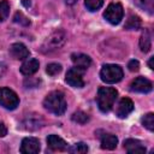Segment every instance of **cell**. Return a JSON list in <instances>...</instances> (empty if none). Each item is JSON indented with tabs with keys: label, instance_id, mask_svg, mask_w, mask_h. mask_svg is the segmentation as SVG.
Wrapping results in <instances>:
<instances>
[{
	"label": "cell",
	"instance_id": "cell-24",
	"mask_svg": "<svg viewBox=\"0 0 154 154\" xmlns=\"http://www.w3.org/2000/svg\"><path fill=\"white\" fill-rule=\"evenodd\" d=\"M84 4H85V7L93 12V11H97L103 5V0H85Z\"/></svg>",
	"mask_w": 154,
	"mask_h": 154
},
{
	"label": "cell",
	"instance_id": "cell-11",
	"mask_svg": "<svg viewBox=\"0 0 154 154\" xmlns=\"http://www.w3.org/2000/svg\"><path fill=\"white\" fill-rule=\"evenodd\" d=\"M47 144L48 147L54 152H64L67 150V143L57 135H49L47 137Z\"/></svg>",
	"mask_w": 154,
	"mask_h": 154
},
{
	"label": "cell",
	"instance_id": "cell-25",
	"mask_svg": "<svg viewBox=\"0 0 154 154\" xmlns=\"http://www.w3.org/2000/svg\"><path fill=\"white\" fill-rule=\"evenodd\" d=\"M61 71V65L60 64H57V63H51L47 65V69H46V72L49 75V76H55L58 75L59 72Z\"/></svg>",
	"mask_w": 154,
	"mask_h": 154
},
{
	"label": "cell",
	"instance_id": "cell-14",
	"mask_svg": "<svg viewBox=\"0 0 154 154\" xmlns=\"http://www.w3.org/2000/svg\"><path fill=\"white\" fill-rule=\"evenodd\" d=\"M71 59H72V63L75 64V67L79 70H85L91 64V59L83 53H75L71 55Z\"/></svg>",
	"mask_w": 154,
	"mask_h": 154
},
{
	"label": "cell",
	"instance_id": "cell-30",
	"mask_svg": "<svg viewBox=\"0 0 154 154\" xmlns=\"http://www.w3.org/2000/svg\"><path fill=\"white\" fill-rule=\"evenodd\" d=\"M65 1H66V2L69 4V5H73V4H75V2L77 1V0H65Z\"/></svg>",
	"mask_w": 154,
	"mask_h": 154
},
{
	"label": "cell",
	"instance_id": "cell-12",
	"mask_svg": "<svg viewBox=\"0 0 154 154\" xmlns=\"http://www.w3.org/2000/svg\"><path fill=\"white\" fill-rule=\"evenodd\" d=\"M134 111V102L129 97H123L117 107V116L119 118H125L128 117L131 112Z\"/></svg>",
	"mask_w": 154,
	"mask_h": 154
},
{
	"label": "cell",
	"instance_id": "cell-9",
	"mask_svg": "<svg viewBox=\"0 0 154 154\" xmlns=\"http://www.w3.org/2000/svg\"><path fill=\"white\" fill-rule=\"evenodd\" d=\"M40 150V142L35 137H25L20 144V153L23 154H36Z\"/></svg>",
	"mask_w": 154,
	"mask_h": 154
},
{
	"label": "cell",
	"instance_id": "cell-20",
	"mask_svg": "<svg viewBox=\"0 0 154 154\" xmlns=\"http://www.w3.org/2000/svg\"><path fill=\"white\" fill-rule=\"evenodd\" d=\"M141 122H142V125L147 128L149 131L154 130V114L153 113H147L146 116H143Z\"/></svg>",
	"mask_w": 154,
	"mask_h": 154
},
{
	"label": "cell",
	"instance_id": "cell-29",
	"mask_svg": "<svg viewBox=\"0 0 154 154\" xmlns=\"http://www.w3.org/2000/svg\"><path fill=\"white\" fill-rule=\"evenodd\" d=\"M153 60H154V57H152V58L149 59V61H148V65H149L150 69H154V66H153Z\"/></svg>",
	"mask_w": 154,
	"mask_h": 154
},
{
	"label": "cell",
	"instance_id": "cell-22",
	"mask_svg": "<svg viewBox=\"0 0 154 154\" xmlns=\"http://www.w3.org/2000/svg\"><path fill=\"white\" fill-rule=\"evenodd\" d=\"M72 120L78 123V124H85L89 120V116L82 111H77L72 114Z\"/></svg>",
	"mask_w": 154,
	"mask_h": 154
},
{
	"label": "cell",
	"instance_id": "cell-17",
	"mask_svg": "<svg viewBox=\"0 0 154 154\" xmlns=\"http://www.w3.org/2000/svg\"><path fill=\"white\" fill-rule=\"evenodd\" d=\"M140 47H141V51L147 53L150 51V47H152V38H150V34L148 30H144V32L141 35L140 37Z\"/></svg>",
	"mask_w": 154,
	"mask_h": 154
},
{
	"label": "cell",
	"instance_id": "cell-5",
	"mask_svg": "<svg viewBox=\"0 0 154 154\" xmlns=\"http://www.w3.org/2000/svg\"><path fill=\"white\" fill-rule=\"evenodd\" d=\"M0 105L6 109H14L19 105V99L13 90L0 88Z\"/></svg>",
	"mask_w": 154,
	"mask_h": 154
},
{
	"label": "cell",
	"instance_id": "cell-23",
	"mask_svg": "<svg viewBox=\"0 0 154 154\" xmlns=\"http://www.w3.org/2000/svg\"><path fill=\"white\" fill-rule=\"evenodd\" d=\"M10 13V4L6 0L0 1V22L5 20Z\"/></svg>",
	"mask_w": 154,
	"mask_h": 154
},
{
	"label": "cell",
	"instance_id": "cell-8",
	"mask_svg": "<svg viewBox=\"0 0 154 154\" xmlns=\"http://www.w3.org/2000/svg\"><path fill=\"white\" fill-rule=\"evenodd\" d=\"M130 89L132 91H136V93H144L146 94L153 89V84L149 79H147L144 77H137L131 82Z\"/></svg>",
	"mask_w": 154,
	"mask_h": 154
},
{
	"label": "cell",
	"instance_id": "cell-10",
	"mask_svg": "<svg viewBox=\"0 0 154 154\" xmlns=\"http://www.w3.org/2000/svg\"><path fill=\"white\" fill-rule=\"evenodd\" d=\"M124 148L129 154H142L146 153V147L138 140L128 138L124 141Z\"/></svg>",
	"mask_w": 154,
	"mask_h": 154
},
{
	"label": "cell",
	"instance_id": "cell-21",
	"mask_svg": "<svg viewBox=\"0 0 154 154\" xmlns=\"http://www.w3.org/2000/svg\"><path fill=\"white\" fill-rule=\"evenodd\" d=\"M67 150L70 153H73V154H83V153H87L88 152V147L83 142H79V143H76L72 147L67 148Z\"/></svg>",
	"mask_w": 154,
	"mask_h": 154
},
{
	"label": "cell",
	"instance_id": "cell-4",
	"mask_svg": "<svg viewBox=\"0 0 154 154\" xmlns=\"http://www.w3.org/2000/svg\"><path fill=\"white\" fill-rule=\"evenodd\" d=\"M123 16H124V10H123V6L119 4V2H112L107 6L106 11L103 12V17L105 19L116 25V24H119L120 20L123 19Z\"/></svg>",
	"mask_w": 154,
	"mask_h": 154
},
{
	"label": "cell",
	"instance_id": "cell-6",
	"mask_svg": "<svg viewBox=\"0 0 154 154\" xmlns=\"http://www.w3.org/2000/svg\"><path fill=\"white\" fill-rule=\"evenodd\" d=\"M65 40H66L65 32L63 30H57V31H54L53 34H51L47 37V40H46V42L43 45V48H46L47 51L58 49L64 45Z\"/></svg>",
	"mask_w": 154,
	"mask_h": 154
},
{
	"label": "cell",
	"instance_id": "cell-3",
	"mask_svg": "<svg viewBox=\"0 0 154 154\" xmlns=\"http://www.w3.org/2000/svg\"><path fill=\"white\" fill-rule=\"evenodd\" d=\"M123 70L119 65L116 64H106L102 66L101 71H100V77L102 79V82L108 83V84H113L119 82L123 78Z\"/></svg>",
	"mask_w": 154,
	"mask_h": 154
},
{
	"label": "cell",
	"instance_id": "cell-15",
	"mask_svg": "<svg viewBox=\"0 0 154 154\" xmlns=\"http://www.w3.org/2000/svg\"><path fill=\"white\" fill-rule=\"evenodd\" d=\"M38 60H36L35 58H28L20 66V72L24 76H31L34 75L37 70H38Z\"/></svg>",
	"mask_w": 154,
	"mask_h": 154
},
{
	"label": "cell",
	"instance_id": "cell-28",
	"mask_svg": "<svg viewBox=\"0 0 154 154\" xmlns=\"http://www.w3.org/2000/svg\"><path fill=\"white\" fill-rule=\"evenodd\" d=\"M6 134H7L6 125H5L4 123H1V122H0V137H4Z\"/></svg>",
	"mask_w": 154,
	"mask_h": 154
},
{
	"label": "cell",
	"instance_id": "cell-7",
	"mask_svg": "<svg viewBox=\"0 0 154 154\" xmlns=\"http://www.w3.org/2000/svg\"><path fill=\"white\" fill-rule=\"evenodd\" d=\"M82 70L77 69V67H72L67 71L66 73V77H65V81L69 85L73 87V88H82L84 87V81H83V77H82Z\"/></svg>",
	"mask_w": 154,
	"mask_h": 154
},
{
	"label": "cell",
	"instance_id": "cell-2",
	"mask_svg": "<svg viewBox=\"0 0 154 154\" xmlns=\"http://www.w3.org/2000/svg\"><path fill=\"white\" fill-rule=\"evenodd\" d=\"M118 91L111 87H101L97 90L96 102L101 112H109L117 100Z\"/></svg>",
	"mask_w": 154,
	"mask_h": 154
},
{
	"label": "cell",
	"instance_id": "cell-13",
	"mask_svg": "<svg viewBox=\"0 0 154 154\" xmlns=\"http://www.w3.org/2000/svg\"><path fill=\"white\" fill-rule=\"evenodd\" d=\"M10 54L14 59L23 60L29 57V49L25 47V45H23L20 42H16L10 47Z\"/></svg>",
	"mask_w": 154,
	"mask_h": 154
},
{
	"label": "cell",
	"instance_id": "cell-19",
	"mask_svg": "<svg viewBox=\"0 0 154 154\" xmlns=\"http://www.w3.org/2000/svg\"><path fill=\"white\" fill-rule=\"evenodd\" d=\"M41 124H42V120H41V117H36L35 118V120L32 119V117L31 116H29V117H26V119L24 120V125H26V126H24L25 129H28V130H34V126L32 125H35V128L37 129V128H40L41 126Z\"/></svg>",
	"mask_w": 154,
	"mask_h": 154
},
{
	"label": "cell",
	"instance_id": "cell-18",
	"mask_svg": "<svg viewBox=\"0 0 154 154\" xmlns=\"http://www.w3.org/2000/svg\"><path fill=\"white\" fill-rule=\"evenodd\" d=\"M141 26V19L137 16H130L125 23V29L128 30H137Z\"/></svg>",
	"mask_w": 154,
	"mask_h": 154
},
{
	"label": "cell",
	"instance_id": "cell-16",
	"mask_svg": "<svg viewBox=\"0 0 154 154\" xmlns=\"http://www.w3.org/2000/svg\"><path fill=\"white\" fill-rule=\"evenodd\" d=\"M118 143V138L117 136L112 135V134H103L101 136V148L102 149H114L117 147Z\"/></svg>",
	"mask_w": 154,
	"mask_h": 154
},
{
	"label": "cell",
	"instance_id": "cell-27",
	"mask_svg": "<svg viewBox=\"0 0 154 154\" xmlns=\"http://www.w3.org/2000/svg\"><path fill=\"white\" fill-rule=\"evenodd\" d=\"M128 69L131 71V72H135V71H138V69H140V63L137 61V60H130L129 61V64H128Z\"/></svg>",
	"mask_w": 154,
	"mask_h": 154
},
{
	"label": "cell",
	"instance_id": "cell-1",
	"mask_svg": "<svg viewBox=\"0 0 154 154\" xmlns=\"http://www.w3.org/2000/svg\"><path fill=\"white\" fill-rule=\"evenodd\" d=\"M43 106L51 113H54L57 116H61L66 111V101H65L64 94L59 90L51 91L45 97Z\"/></svg>",
	"mask_w": 154,
	"mask_h": 154
},
{
	"label": "cell",
	"instance_id": "cell-26",
	"mask_svg": "<svg viewBox=\"0 0 154 154\" xmlns=\"http://www.w3.org/2000/svg\"><path fill=\"white\" fill-rule=\"evenodd\" d=\"M13 20H14L16 23H19L20 25H24V26H26V25L30 24V20H29L22 12H16V14H14V17H13Z\"/></svg>",
	"mask_w": 154,
	"mask_h": 154
}]
</instances>
